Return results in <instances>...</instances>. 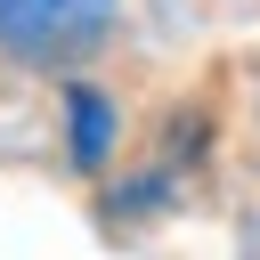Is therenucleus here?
I'll return each instance as SVG.
<instances>
[{
    "mask_svg": "<svg viewBox=\"0 0 260 260\" xmlns=\"http://www.w3.org/2000/svg\"><path fill=\"white\" fill-rule=\"evenodd\" d=\"M65 114H73V162H106V146H114V106H106L98 89H81V81H73Z\"/></svg>",
    "mask_w": 260,
    "mask_h": 260,
    "instance_id": "nucleus-2",
    "label": "nucleus"
},
{
    "mask_svg": "<svg viewBox=\"0 0 260 260\" xmlns=\"http://www.w3.org/2000/svg\"><path fill=\"white\" fill-rule=\"evenodd\" d=\"M114 32V0H0V49L24 65L81 57Z\"/></svg>",
    "mask_w": 260,
    "mask_h": 260,
    "instance_id": "nucleus-1",
    "label": "nucleus"
}]
</instances>
